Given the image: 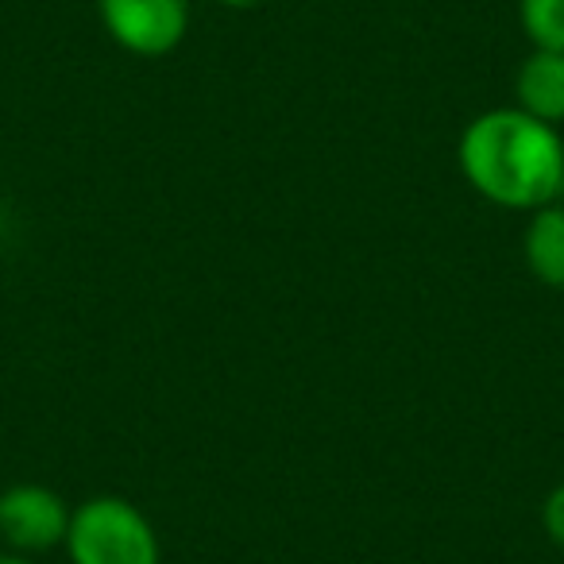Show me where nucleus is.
<instances>
[{
	"label": "nucleus",
	"mask_w": 564,
	"mask_h": 564,
	"mask_svg": "<svg viewBox=\"0 0 564 564\" xmlns=\"http://www.w3.org/2000/svg\"><path fill=\"white\" fill-rule=\"evenodd\" d=\"M105 32L140 58L171 55L189 32V0H97Z\"/></svg>",
	"instance_id": "nucleus-3"
},
{
	"label": "nucleus",
	"mask_w": 564,
	"mask_h": 564,
	"mask_svg": "<svg viewBox=\"0 0 564 564\" xmlns=\"http://www.w3.org/2000/svg\"><path fill=\"white\" fill-rule=\"evenodd\" d=\"M522 256L533 279L549 291H564V205L549 202L533 209L522 232Z\"/></svg>",
	"instance_id": "nucleus-6"
},
{
	"label": "nucleus",
	"mask_w": 564,
	"mask_h": 564,
	"mask_svg": "<svg viewBox=\"0 0 564 564\" xmlns=\"http://www.w3.org/2000/svg\"><path fill=\"white\" fill-rule=\"evenodd\" d=\"M518 24L541 51H564V0H518Z\"/></svg>",
	"instance_id": "nucleus-7"
},
{
	"label": "nucleus",
	"mask_w": 564,
	"mask_h": 564,
	"mask_svg": "<svg viewBox=\"0 0 564 564\" xmlns=\"http://www.w3.org/2000/svg\"><path fill=\"white\" fill-rule=\"evenodd\" d=\"M514 109L530 112L541 124L564 120V51H541L522 58L514 74Z\"/></svg>",
	"instance_id": "nucleus-5"
},
{
	"label": "nucleus",
	"mask_w": 564,
	"mask_h": 564,
	"mask_svg": "<svg viewBox=\"0 0 564 564\" xmlns=\"http://www.w3.org/2000/svg\"><path fill=\"white\" fill-rule=\"evenodd\" d=\"M456 163L479 197L502 209H541L564 189V140L522 109H487L460 132Z\"/></svg>",
	"instance_id": "nucleus-1"
},
{
	"label": "nucleus",
	"mask_w": 564,
	"mask_h": 564,
	"mask_svg": "<svg viewBox=\"0 0 564 564\" xmlns=\"http://www.w3.org/2000/svg\"><path fill=\"white\" fill-rule=\"evenodd\" d=\"M217 4H225V9H236V12H243V9H259L263 0H217Z\"/></svg>",
	"instance_id": "nucleus-9"
},
{
	"label": "nucleus",
	"mask_w": 564,
	"mask_h": 564,
	"mask_svg": "<svg viewBox=\"0 0 564 564\" xmlns=\"http://www.w3.org/2000/svg\"><path fill=\"white\" fill-rule=\"evenodd\" d=\"M70 530V507L43 484H17L0 491V541L12 553H47L63 545Z\"/></svg>",
	"instance_id": "nucleus-4"
},
{
	"label": "nucleus",
	"mask_w": 564,
	"mask_h": 564,
	"mask_svg": "<svg viewBox=\"0 0 564 564\" xmlns=\"http://www.w3.org/2000/svg\"><path fill=\"white\" fill-rule=\"evenodd\" d=\"M66 553L74 564H159V533L140 507L120 495H94L70 510Z\"/></svg>",
	"instance_id": "nucleus-2"
},
{
	"label": "nucleus",
	"mask_w": 564,
	"mask_h": 564,
	"mask_svg": "<svg viewBox=\"0 0 564 564\" xmlns=\"http://www.w3.org/2000/svg\"><path fill=\"white\" fill-rule=\"evenodd\" d=\"M541 525H545V538L564 553V484H556L541 502Z\"/></svg>",
	"instance_id": "nucleus-8"
},
{
	"label": "nucleus",
	"mask_w": 564,
	"mask_h": 564,
	"mask_svg": "<svg viewBox=\"0 0 564 564\" xmlns=\"http://www.w3.org/2000/svg\"><path fill=\"white\" fill-rule=\"evenodd\" d=\"M0 564H32L24 553H0Z\"/></svg>",
	"instance_id": "nucleus-10"
}]
</instances>
